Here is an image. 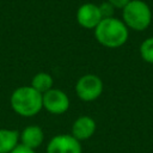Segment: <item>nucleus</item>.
Returning <instances> with one entry per match:
<instances>
[{"label":"nucleus","mask_w":153,"mask_h":153,"mask_svg":"<svg viewBox=\"0 0 153 153\" xmlns=\"http://www.w3.org/2000/svg\"><path fill=\"white\" fill-rule=\"evenodd\" d=\"M123 23L128 29L135 31L146 30L152 22V11L147 2L142 0H130L122 10Z\"/></svg>","instance_id":"obj_3"},{"label":"nucleus","mask_w":153,"mask_h":153,"mask_svg":"<svg viewBox=\"0 0 153 153\" xmlns=\"http://www.w3.org/2000/svg\"><path fill=\"white\" fill-rule=\"evenodd\" d=\"M13 111L24 117L37 115L43 108L42 94L31 86H20L16 88L10 98Z\"/></svg>","instance_id":"obj_2"},{"label":"nucleus","mask_w":153,"mask_h":153,"mask_svg":"<svg viewBox=\"0 0 153 153\" xmlns=\"http://www.w3.org/2000/svg\"><path fill=\"white\" fill-rule=\"evenodd\" d=\"M97 124L91 116H80L72 124V136L78 141H84L90 139L96 131Z\"/></svg>","instance_id":"obj_8"},{"label":"nucleus","mask_w":153,"mask_h":153,"mask_svg":"<svg viewBox=\"0 0 153 153\" xmlns=\"http://www.w3.org/2000/svg\"><path fill=\"white\" fill-rule=\"evenodd\" d=\"M94 37L106 48H120L127 42L129 32L122 20L111 17L100 20L94 29Z\"/></svg>","instance_id":"obj_1"},{"label":"nucleus","mask_w":153,"mask_h":153,"mask_svg":"<svg viewBox=\"0 0 153 153\" xmlns=\"http://www.w3.org/2000/svg\"><path fill=\"white\" fill-rule=\"evenodd\" d=\"M11 153H36V149H31V148L25 147V146H23V145L19 143Z\"/></svg>","instance_id":"obj_15"},{"label":"nucleus","mask_w":153,"mask_h":153,"mask_svg":"<svg viewBox=\"0 0 153 153\" xmlns=\"http://www.w3.org/2000/svg\"><path fill=\"white\" fill-rule=\"evenodd\" d=\"M42 104L48 112L54 115H61L68 110L69 98L62 90L50 88L42 94Z\"/></svg>","instance_id":"obj_5"},{"label":"nucleus","mask_w":153,"mask_h":153,"mask_svg":"<svg viewBox=\"0 0 153 153\" xmlns=\"http://www.w3.org/2000/svg\"><path fill=\"white\" fill-rule=\"evenodd\" d=\"M109 4H111L115 8H121V10H123L127 5H128V2L130 1V0H106Z\"/></svg>","instance_id":"obj_14"},{"label":"nucleus","mask_w":153,"mask_h":153,"mask_svg":"<svg viewBox=\"0 0 153 153\" xmlns=\"http://www.w3.org/2000/svg\"><path fill=\"white\" fill-rule=\"evenodd\" d=\"M19 145V133L14 129L0 128V153H11Z\"/></svg>","instance_id":"obj_10"},{"label":"nucleus","mask_w":153,"mask_h":153,"mask_svg":"<svg viewBox=\"0 0 153 153\" xmlns=\"http://www.w3.org/2000/svg\"><path fill=\"white\" fill-rule=\"evenodd\" d=\"M47 153H82L81 143L71 134H59L50 139Z\"/></svg>","instance_id":"obj_6"},{"label":"nucleus","mask_w":153,"mask_h":153,"mask_svg":"<svg viewBox=\"0 0 153 153\" xmlns=\"http://www.w3.org/2000/svg\"><path fill=\"white\" fill-rule=\"evenodd\" d=\"M140 55L143 61L153 65V37H148L141 43Z\"/></svg>","instance_id":"obj_12"},{"label":"nucleus","mask_w":153,"mask_h":153,"mask_svg":"<svg viewBox=\"0 0 153 153\" xmlns=\"http://www.w3.org/2000/svg\"><path fill=\"white\" fill-rule=\"evenodd\" d=\"M44 140V133L38 126H27L19 134V143L31 149L38 148Z\"/></svg>","instance_id":"obj_9"},{"label":"nucleus","mask_w":153,"mask_h":153,"mask_svg":"<svg viewBox=\"0 0 153 153\" xmlns=\"http://www.w3.org/2000/svg\"><path fill=\"white\" fill-rule=\"evenodd\" d=\"M75 92L84 102L96 100L103 92V81L96 74H85L76 81Z\"/></svg>","instance_id":"obj_4"},{"label":"nucleus","mask_w":153,"mask_h":153,"mask_svg":"<svg viewBox=\"0 0 153 153\" xmlns=\"http://www.w3.org/2000/svg\"><path fill=\"white\" fill-rule=\"evenodd\" d=\"M53 78L50 74L45 73V72H38L37 74L33 75L32 80H31V87L35 88L36 91H38L41 94L45 93L47 91H49L50 88H53Z\"/></svg>","instance_id":"obj_11"},{"label":"nucleus","mask_w":153,"mask_h":153,"mask_svg":"<svg viewBox=\"0 0 153 153\" xmlns=\"http://www.w3.org/2000/svg\"><path fill=\"white\" fill-rule=\"evenodd\" d=\"M102 14L98 5L92 2L82 4L76 11V22L85 29H96L102 20Z\"/></svg>","instance_id":"obj_7"},{"label":"nucleus","mask_w":153,"mask_h":153,"mask_svg":"<svg viewBox=\"0 0 153 153\" xmlns=\"http://www.w3.org/2000/svg\"><path fill=\"white\" fill-rule=\"evenodd\" d=\"M98 7H99V11H100V14H102V18L103 19L114 17V12H115L116 8L111 4H109L108 1L102 2L100 5H98Z\"/></svg>","instance_id":"obj_13"}]
</instances>
